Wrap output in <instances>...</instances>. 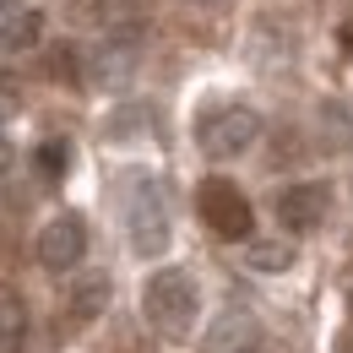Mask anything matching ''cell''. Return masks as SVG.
Returning a JSON list of instances; mask_svg holds the SVG:
<instances>
[{"label":"cell","instance_id":"cell-1","mask_svg":"<svg viewBox=\"0 0 353 353\" xmlns=\"http://www.w3.org/2000/svg\"><path fill=\"white\" fill-rule=\"evenodd\" d=\"M196 310H201V294H196V277L185 272V266H158L147 283H141V315H147V326L158 332V337H190V326H196Z\"/></svg>","mask_w":353,"mask_h":353},{"label":"cell","instance_id":"cell-2","mask_svg":"<svg viewBox=\"0 0 353 353\" xmlns=\"http://www.w3.org/2000/svg\"><path fill=\"white\" fill-rule=\"evenodd\" d=\"M256 136H261V114L250 103H218L196 125V141H201L207 158H239V152L256 147Z\"/></svg>","mask_w":353,"mask_h":353},{"label":"cell","instance_id":"cell-3","mask_svg":"<svg viewBox=\"0 0 353 353\" xmlns=\"http://www.w3.org/2000/svg\"><path fill=\"white\" fill-rule=\"evenodd\" d=\"M196 212H201V223H207L218 239H250V228H256L250 196H245L234 179H223V174L196 185Z\"/></svg>","mask_w":353,"mask_h":353},{"label":"cell","instance_id":"cell-4","mask_svg":"<svg viewBox=\"0 0 353 353\" xmlns=\"http://www.w3.org/2000/svg\"><path fill=\"white\" fill-rule=\"evenodd\" d=\"M125 228H131L136 256H163V245H169V207H163L152 179H136L131 207H125Z\"/></svg>","mask_w":353,"mask_h":353},{"label":"cell","instance_id":"cell-5","mask_svg":"<svg viewBox=\"0 0 353 353\" xmlns=\"http://www.w3.org/2000/svg\"><path fill=\"white\" fill-rule=\"evenodd\" d=\"M326 207H332V190H326L321 179L288 185V190H277V201H272V212H277V223H283L288 234H315V228L326 223Z\"/></svg>","mask_w":353,"mask_h":353},{"label":"cell","instance_id":"cell-6","mask_svg":"<svg viewBox=\"0 0 353 353\" xmlns=\"http://www.w3.org/2000/svg\"><path fill=\"white\" fill-rule=\"evenodd\" d=\"M82 256H88V223L77 218V212L49 218L44 234H39V266L44 272H71Z\"/></svg>","mask_w":353,"mask_h":353},{"label":"cell","instance_id":"cell-7","mask_svg":"<svg viewBox=\"0 0 353 353\" xmlns=\"http://www.w3.org/2000/svg\"><path fill=\"white\" fill-rule=\"evenodd\" d=\"M256 343H261L256 315L250 310H223L201 337V353H256Z\"/></svg>","mask_w":353,"mask_h":353},{"label":"cell","instance_id":"cell-8","mask_svg":"<svg viewBox=\"0 0 353 353\" xmlns=\"http://www.w3.org/2000/svg\"><path fill=\"white\" fill-rule=\"evenodd\" d=\"M103 310H109V277L103 272H82L65 288V299H60V321L65 326H92Z\"/></svg>","mask_w":353,"mask_h":353},{"label":"cell","instance_id":"cell-9","mask_svg":"<svg viewBox=\"0 0 353 353\" xmlns=\"http://www.w3.org/2000/svg\"><path fill=\"white\" fill-rule=\"evenodd\" d=\"M22 343H28V305L17 288L0 283V353H22Z\"/></svg>","mask_w":353,"mask_h":353},{"label":"cell","instance_id":"cell-10","mask_svg":"<svg viewBox=\"0 0 353 353\" xmlns=\"http://www.w3.org/2000/svg\"><path fill=\"white\" fill-rule=\"evenodd\" d=\"M39 33H44V11H11V22H0V54L33 49Z\"/></svg>","mask_w":353,"mask_h":353},{"label":"cell","instance_id":"cell-11","mask_svg":"<svg viewBox=\"0 0 353 353\" xmlns=\"http://www.w3.org/2000/svg\"><path fill=\"white\" fill-rule=\"evenodd\" d=\"M136 60V39H109L98 49V82H125Z\"/></svg>","mask_w":353,"mask_h":353},{"label":"cell","instance_id":"cell-12","mask_svg":"<svg viewBox=\"0 0 353 353\" xmlns=\"http://www.w3.org/2000/svg\"><path fill=\"white\" fill-rule=\"evenodd\" d=\"M33 163H39V179L60 185L65 169H71V141H65V136H44V141H39V152H33Z\"/></svg>","mask_w":353,"mask_h":353},{"label":"cell","instance_id":"cell-13","mask_svg":"<svg viewBox=\"0 0 353 353\" xmlns=\"http://www.w3.org/2000/svg\"><path fill=\"white\" fill-rule=\"evenodd\" d=\"M321 141H326L332 152H348L353 147V114L343 103H321Z\"/></svg>","mask_w":353,"mask_h":353},{"label":"cell","instance_id":"cell-14","mask_svg":"<svg viewBox=\"0 0 353 353\" xmlns=\"http://www.w3.org/2000/svg\"><path fill=\"white\" fill-rule=\"evenodd\" d=\"M245 261L256 266V272H288L294 266V245L288 239H250Z\"/></svg>","mask_w":353,"mask_h":353},{"label":"cell","instance_id":"cell-15","mask_svg":"<svg viewBox=\"0 0 353 353\" xmlns=\"http://www.w3.org/2000/svg\"><path fill=\"white\" fill-rule=\"evenodd\" d=\"M77 65H82V54H77L71 44H54V49L44 54V77H49V82H65V88H77V82H82V71H77Z\"/></svg>","mask_w":353,"mask_h":353},{"label":"cell","instance_id":"cell-16","mask_svg":"<svg viewBox=\"0 0 353 353\" xmlns=\"http://www.w3.org/2000/svg\"><path fill=\"white\" fill-rule=\"evenodd\" d=\"M114 11H125V17H136V11H147V0H109Z\"/></svg>","mask_w":353,"mask_h":353},{"label":"cell","instance_id":"cell-17","mask_svg":"<svg viewBox=\"0 0 353 353\" xmlns=\"http://www.w3.org/2000/svg\"><path fill=\"white\" fill-rule=\"evenodd\" d=\"M11 163V141H6V131H0V169Z\"/></svg>","mask_w":353,"mask_h":353},{"label":"cell","instance_id":"cell-18","mask_svg":"<svg viewBox=\"0 0 353 353\" xmlns=\"http://www.w3.org/2000/svg\"><path fill=\"white\" fill-rule=\"evenodd\" d=\"M337 353H353V337H343V343H337Z\"/></svg>","mask_w":353,"mask_h":353},{"label":"cell","instance_id":"cell-19","mask_svg":"<svg viewBox=\"0 0 353 353\" xmlns=\"http://www.w3.org/2000/svg\"><path fill=\"white\" fill-rule=\"evenodd\" d=\"M0 11H17V0H0Z\"/></svg>","mask_w":353,"mask_h":353},{"label":"cell","instance_id":"cell-20","mask_svg":"<svg viewBox=\"0 0 353 353\" xmlns=\"http://www.w3.org/2000/svg\"><path fill=\"white\" fill-rule=\"evenodd\" d=\"M348 310H353V283H348Z\"/></svg>","mask_w":353,"mask_h":353},{"label":"cell","instance_id":"cell-21","mask_svg":"<svg viewBox=\"0 0 353 353\" xmlns=\"http://www.w3.org/2000/svg\"><path fill=\"white\" fill-rule=\"evenodd\" d=\"M256 353H261V348H256Z\"/></svg>","mask_w":353,"mask_h":353}]
</instances>
